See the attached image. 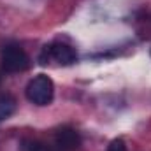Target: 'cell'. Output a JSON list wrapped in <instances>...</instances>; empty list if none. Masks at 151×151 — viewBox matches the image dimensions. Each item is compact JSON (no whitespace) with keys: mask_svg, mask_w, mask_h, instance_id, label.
Returning a JSON list of instances; mask_svg holds the SVG:
<instances>
[{"mask_svg":"<svg viewBox=\"0 0 151 151\" xmlns=\"http://www.w3.org/2000/svg\"><path fill=\"white\" fill-rule=\"evenodd\" d=\"M55 97V83L49 76L39 74L27 84V99L35 106H47Z\"/></svg>","mask_w":151,"mask_h":151,"instance_id":"obj_1","label":"cell"},{"mask_svg":"<svg viewBox=\"0 0 151 151\" xmlns=\"http://www.w3.org/2000/svg\"><path fill=\"white\" fill-rule=\"evenodd\" d=\"M2 67L9 74L23 72L30 67V58L23 47H19L16 44H9L2 51Z\"/></svg>","mask_w":151,"mask_h":151,"instance_id":"obj_2","label":"cell"},{"mask_svg":"<svg viewBox=\"0 0 151 151\" xmlns=\"http://www.w3.org/2000/svg\"><path fill=\"white\" fill-rule=\"evenodd\" d=\"M49 47V53H51V60L58 62L60 65H72L77 62V53L70 44H65V42H53V44H47Z\"/></svg>","mask_w":151,"mask_h":151,"instance_id":"obj_3","label":"cell"},{"mask_svg":"<svg viewBox=\"0 0 151 151\" xmlns=\"http://www.w3.org/2000/svg\"><path fill=\"white\" fill-rule=\"evenodd\" d=\"M55 142L58 151H76L81 146V135L70 127H62L55 134Z\"/></svg>","mask_w":151,"mask_h":151,"instance_id":"obj_4","label":"cell"},{"mask_svg":"<svg viewBox=\"0 0 151 151\" xmlns=\"http://www.w3.org/2000/svg\"><path fill=\"white\" fill-rule=\"evenodd\" d=\"M14 111H16V99L9 93H2L0 95V123L11 118Z\"/></svg>","mask_w":151,"mask_h":151,"instance_id":"obj_5","label":"cell"},{"mask_svg":"<svg viewBox=\"0 0 151 151\" xmlns=\"http://www.w3.org/2000/svg\"><path fill=\"white\" fill-rule=\"evenodd\" d=\"M19 151H51L46 144L35 139H23L19 142Z\"/></svg>","mask_w":151,"mask_h":151,"instance_id":"obj_6","label":"cell"},{"mask_svg":"<svg viewBox=\"0 0 151 151\" xmlns=\"http://www.w3.org/2000/svg\"><path fill=\"white\" fill-rule=\"evenodd\" d=\"M107 151H127V144H125V141L123 139H113L111 141V144H109V148Z\"/></svg>","mask_w":151,"mask_h":151,"instance_id":"obj_7","label":"cell"},{"mask_svg":"<svg viewBox=\"0 0 151 151\" xmlns=\"http://www.w3.org/2000/svg\"><path fill=\"white\" fill-rule=\"evenodd\" d=\"M0 83H2V76H0Z\"/></svg>","mask_w":151,"mask_h":151,"instance_id":"obj_8","label":"cell"}]
</instances>
